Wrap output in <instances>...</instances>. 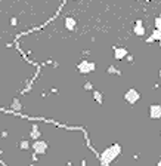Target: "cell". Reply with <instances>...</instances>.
Wrapping results in <instances>:
<instances>
[{"label":"cell","mask_w":161,"mask_h":166,"mask_svg":"<svg viewBox=\"0 0 161 166\" xmlns=\"http://www.w3.org/2000/svg\"><path fill=\"white\" fill-rule=\"evenodd\" d=\"M34 148L37 150V151H44L46 150V144H44V142H35V144H34Z\"/></svg>","instance_id":"6da1fadb"},{"label":"cell","mask_w":161,"mask_h":166,"mask_svg":"<svg viewBox=\"0 0 161 166\" xmlns=\"http://www.w3.org/2000/svg\"><path fill=\"white\" fill-rule=\"evenodd\" d=\"M126 55V51L124 49H117V52H115V56L117 58H121V56H124Z\"/></svg>","instance_id":"3957f363"},{"label":"cell","mask_w":161,"mask_h":166,"mask_svg":"<svg viewBox=\"0 0 161 166\" xmlns=\"http://www.w3.org/2000/svg\"><path fill=\"white\" fill-rule=\"evenodd\" d=\"M127 99H129V101H132V102H133V101H136V99H138V93H136L134 91H130V92L127 93Z\"/></svg>","instance_id":"7a4b0ae2"}]
</instances>
